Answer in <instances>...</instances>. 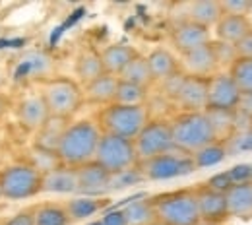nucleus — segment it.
<instances>
[{
  "mask_svg": "<svg viewBox=\"0 0 252 225\" xmlns=\"http://www.w3.org/2000/svg\"><path fill=\"white\" fill-rule=\"evenodd\" d=\"M101 140V130L94 119H82L70 123L64 130L59 144V158L64 167L78 169L95 160L97 144Z\"/></svg>",
  "mask_w": 252,
  "mask_h": 225,
  "instance_id": "obj_1",
  "label": "nucleus"
},
{
  "mask_svg": "<svg viewBox=\"0 0 252 225\" xmlns=\"http://www.w3.org/2000/svg\"><path fill=\"white\" fill-rule=\"evenodd\" d=\"M152 113L150 107H125L111 103L107 107H101L95 113V125L99 127L101 134H111L126 140H134L142 129L150 123Z\"/></svg>",
  "mask_w": 252,
  "mask_h": 225,
  "instance_id": "obj_2",
  "label": "nucleus"
},
{
  "mask_svg": "<svg viewBox=\"0 0 252 225\" xmlns=\"http://www.w3.org/2000/svg\"><path fill=\"white\" fill-rule=\"evenodd\" d=\"M173 146L183 154H196L198 150L218 142L212 125L206 117V111L200 113H177L169 119Z\"/></svg>",
  "mask_w": 252,
  "mask_h": 225,
  "instance_id": "obj_3",
  "label": "nucleus"
},
{
  "mask_svg": "<svg viewBox=\"0 0 252 225\" xmlns=\"http://www.w3.org/2000/svg\"><path fill=\"white\" fill-rule=\"evenodd\" d=\"M41 97L55 119L70 121L84 105V88L70 76H51L43 82Z\"/></svg>",
  "mask_w": 252,
  "mask_h": 225,
  "instance_id": "obj_4",
  "label": "nucleus"
},
{
  "mask_svg": "<svg viewBox=\"0 0 252 225\" xmlns=\"http://www.w3.org/2000/svg\"><path fill=\"white\" fill-rule=\"evenodd\" d=\"M152 200L156 222L159 225H198V204L194 189H179L158 194Z\"/></svg>",
  "mask_w": 252,
  "mask_h": 225,
  "instance_id": "obj_5",
  "label": "nucleus"
},
{
  "mask_svg": "<svg viewBox=\"0 0 252 225\" xmlns=\"http://www.w3.org/2000/svg\"><path fill=\"white\" fill-rule=\"evenodd\" d=\"M43 193V175L30 165L12 163L0 169V196L8 200H28Z\"/></svg>",
  "mask_w": 252,
  "mask_h": 225,
  "instance_id": "obj_6",
  "label": "nucleus"
},
{
  "mask_svg": "<svg viewBox=\"0 0 252 225\" xmlns=\"http://www.w3.org/2000/svg\"><path fill=\"white\" fill-rule=\"evenodd\" d=\"M94 161H97L101 167H105L111 175L138 167L140 163L136 156L134 140H126V138L111 136V134H101Z\"/></svg>",
  "mask_w": 252,
  "mask_h": 225,
  "instance_id": "obj_7",
  "label": "nucleus"
},
{
  "mask_svg": "<svg viewBox=\"0 0 252 225\" xmlns=\"http://www.w3.org/2000/svg\"><path fill=\"white\" fill-rule=\"evenodd\" d=\"M138 169L144 175V181H169L192 175L196 171V165L192 161V156L183 154L175 148L154 160L138 163Z\"/></svg>",
  "mask_w": 252,
  "mask_h": 225,
  "instance_id": "obj_8",
  "label": "nucleus"
},
{
  "mask_svg": "<svg viewBox=\"0 0 252 225\" xmlns=\"http://www.w3.org/2000/svg\"><path fill=\"white\" fill-rule=\"evenodd\" d=\"M134 148L140 163L175 150L169 119H150V123L134 138Z\"/></svg>",
  "mask_w": 252,
  "mask_h": 225,
  "instance_id": "obj_9",
  "label": "nucleus"
},
{
  "mask_svg": "<svg viewBox=\"0 0 252 225\" xmlns=\"http://www.w3.org/2000/svg\"><path fill=\"white\" fill-rule=\"evenodd\" d=\"M241 92L227 72H218L208 80V105L206 109L237 111L241 103Z\"/></svg>",
  "mask_w": 252,
  "mask_h": 225,
  "instance_id": "obj_10",
  "label": "nucleus"
},
{
  "mask_svg": "<svg viewBox=\"0 0 252 225\" xmlns=\"http://www.w3.org/2000/svg\"><path fill=\"white\" fill-rule=\"evenodd\" d=\"M196 193V204H198V216L202 224H216L225 225L229 218V210H227V200L225 194L210 191L204 183L194 187Z\"/></svg>",
  "mask_w": 252,
  "mask_h": 225,
  "instance_id": "obj_11",
  "label": "nucleus"
},
{
  "mask_svg": "<svg viewBox=\"0 0 252 225\" xmlns=\"http://www.w3.org/2000/svg\"><path fill=\"white\" fill-rule=\"evenodd\" d=\"M78 177V193L80 196L90 198H103V194L109 193L111 187V173L101 167L97 161H90L76 169Z\"/></svg>",
  "mask_w": 252,
  "mask_h": 225,
  "instance_id": "obj_12",
  "label": "nucleus"
},
{
  "mask_svg": "<svg viewBox=\"0 0 252 225\" xmlns=\"http://www.w3.org/2000/svg\"><path fill=\"white\" fill-rule=\"evenodd\" d=\"M179 63H181V72L185 76L210 80L212 76H216L220 72V66H218V61H216L212 43L202 45V47H198L194 51H189V53L181 55Z\"/></svg>",
  "mask_w": 252,
  "mask_h": 225,
  "instance_id": "obj_13",
  "label": "nucleus"
},
{
  "mask_svg": "<svg viewBox=\"0 0 252 225\" xmlns=\"http://www.w3.org/2000/svg\"><path fill=\"white\" fill-rule=\"evenodd\" d=\"M212 39H214L212 30L202 28V26L189 22V20L179 22L171 32V45L175 49V55H179V57L202 47V45L212 43Z\"/></svg>",
  "mask_w": 252,
  "mask_h": 225,
  "instance_id": "obj_14",
  "label": "nucleus"
},
{
  "mask_svg": "<svg viewBox=\"0 0 252 225\" xmlns=\"http://www.w3.org/2000/svg\"><path fill=\"white\" fill-rule=\"evenodd\" d=\"M179 111L177 113H200L206 111L208 105V80L185 76L183 86L173 103Z\"/></svg>",
  "mask_w": 252,
  "mask_h": 225,
  "instance_id": "obj_15",
  "label": "nucleus"
},
{
  "mask_svg": "<svg viewBox=\"0 0 252 225\" xmlns=\"http://www.w3.org/2000/svg\"><path fill=\"white\" fill-rule=\"evenodd\" d=\"M16 117H18L20 127L33 134L51 119L41 94H32V96L24 97L16 107Z\"/></svg>",
  "mask_w": 252,
  "mask_h": 225,
  "instance_id": "obj_16",
  "label": "nucleus"
},
{
  "mask_svg": "<svg viewBox=\"0 0 252 225\" xmlns=\"http://www.w3.org/2000/svg\"><path fill=\"white\" fill-rule=\"evenodd\" d=\"M53 57L47 55L45 51H32L28 55H24L20 61H18V66H16V72H14V78L16 80H49L51 72H53Z\"/></svg>",
  "mask_w": 252,
  "mask_h": 225,
  "instance_id": "obj_17",
  "label": "nucleus"
},
{
  "mask_svg": "<svg viewBox=\"0 0 252 225\" xmlns=\"http://www.w3.org/2000/svg\"><path fill=\"white\" fill-rule=\"evenodd\" d=\"M251 32H252V20L249 16H229V14H223L220 18V22L214 26L212 35H216L214 37L216 41L235 45L243 37H247Z\"/></svg>",
  "mask_w": 252,
  "mask_h": 225,
  "instance_id": "obj_18",
  "label": "nucleus"
},
{
  "mask_svg": "<svg viewBox=\"0 0 252 225\" xmlns=\"http://www.w3.org/2000/svg\"><path fill=\"white\" fill-rule=\"evenodd\" d=\"M117 86H119V78L111 76V74H101L99 78H95L94 82H90L88 86H84V103L95 105V107H107L115 101L117 94Z\"/></svg>",
  "mask_w": 252,
  "mask_h": 225,
  "instance_id": "obj_19",
  "label": "nucleus"
},
{
  "mask_svg": "<svg viewBox=\"0 0 252 225\" xmlns=\"http://www.w3.org/2000/svg\"><path fill=\"white\" fill-rule=\"evenodd\" d=\"M225 200H227L229 218L252 220V181L233 185L225 193Z\"/></svg>",
  "mask_w": 252,
  "mask_h": 225,
  "instance_id": "obj_20",
  "label": "nucleus"
},
{
  "mask_svg": "<svg viewBox=\"0 0 252 225\" xmlns=\"http://www.w3.org/2000/svg\"><path fill=\"white\" fill-rule=\"evenodd\" d=\"M148 66H150V72L154 76V82H163L175 74L181 72V63H179V55H175L171 49H165V47H158L154 49L148 57Z\"/></svg>",
  "mask_w": 252,
  "mask_h": 225,
  "instance_id": "obj_21",
  "label": "nucleus"
},
{
  "mask_svg": "<svg viewBox=\"0 0 252 225\" xmlns=\"http://www.w3.org/2000/svg\"><path fill=\"white\" fill-rule=\"evenodd\" d=\"M74 72H76V82L82 88L88 86L90 82H94L95 78H99L101 74H105L103 63H101V53L97 49H94V47L82 49L80 55L76 57Z\"/></svg>",
  "mask_w": 252,
  "mask_h": 225,
  "instance_id": "obj_22",
  "label": "nucleus"
},
{
  "mask_svg": "<svg viewBox=\"0 0 252 225\" xmlns=\"http://www.w3.org/2000/svg\"><path fill=\"white\" fill-rule=\"evenodd\" d=\"M101 53V63H103V70L111 76H117L126 68V64L138 55V51L128 45V43H113L109 47H105Z\"/></svg>",
  "mask_w": 252,
  "mask_h": 225,
  "instance_id": "obj_23",
  "label": "nucleus"
},
{
  "mask_svg": "<svg viewBox=\"0 0 252 225\" xmlns=\"http://www.w3.org/2000/svg\"><path fill=\"white\" fill-rule=\"evenodd\" d=\"M109 200L107 198H90V196H76L64 202V210L68 214L70 224L84 222L88 218H94L103 208H107Z\"/></svg>",
  "mask_w": 252,
  "mask_h": 225,
  "instance_id": "obj_24",
  "label": "nucleus"
},
{
  "mask_svg": "<svg viewBox=\"0 0 252 225\" xmlns=\"http://www.w3.org/2000/svg\"><path fill=\"white\" fill-rule=\"evenodd\" d=\"M223 16L220 0H194L187 6V18L189 22H194L202 28L214 30V26L220 22Z\"/></svg>",
  "mask_w": 252,
  "mask_h": 225,
  "instance_id": "obj_25",
  "label": "nucleus"
},
{
  "mask_svg": "<svg viewBox=\"0 0 252 225\" xmlns=\"http://www.w3.org/2000/svg\"><path fill=\"white\" fill-rule=\"evenodd\" d=\"M43 193L51 194H76L78 193V177L76 169L59 167L51 173L43 175Z\"/></svg>",
  "mask_w": 252,
  "mask_h": 225,
  "instance_id": "obj_26",
  "label": "nucleus"
},
{
  "mask_svg": "<svg viewBox=\"0 0 252 225\" xmlns=\"http://www.w3.org/2000/svg\"><path fill=\"white\" fill-rule=\"evenodd\" d=\"M68 125H70V121L51 117L41 129L35 132L33 146H35V148H41V150L57 152V150H59V144H61V138H63L64 130H66Z\"/></svg>",
  "mask_w": 252,
  "mask_h": 225,
  "instance_id": "obj_27",
  "label": "nucleus"
},
{
  "mask_svg": "<svg viewBox=\"0 0 252 225\" xmlns=\"http://www.w3.org/2000/svg\"><path fill=\"white\" fill-rule=\"evenodd\" d=\"M206 117L212 125L218 142H229L237 134V111H216L206 109Z\"/></svg>",
  "mask_w": 252,
  "mask_h": 225,
  "instance_id": "obj_28",
  "label": "nucleus"
},
{
  "mask_svg": "<svg viewBox=\"0 0 252 225\" xmlns=\"http://www.w3.org/2000/svg\"><path fill=\"white\" fill-rule=\"evenodd\" d=\"M119 80L121 82H128V84H134V86H140V88H146V90H152V86L156 84L154 82V76L150 72V66L144 55H136L126 68L119 74Z\"/></svg>",
  "mask_w": 252,
  "mask_h": 225,
  "instance_id": "obj_29",
  "label": "nucleus"
},
{
  "mask_svg": "<svg viewBox=\"0 0 252 225\" xmlns=\"http://www.w3.org/2000/svg\"><path fill=\"white\" fill-rule=\"evenodd\" d=\"M32 216L33 225H72L64 210V204H57V202H45V204L33 206Z\"/></svg>",
  "mask_w": 252,
  "mask_h": 225,
  "instance_id": "obj_30",
  "label": "nucleus"
},
{
  "mask_svg": "<svg viewBox=\"0 0 252 225\" xmlns=\"http://www.w3.org/2000/svg\"><path fill=\"white\" fill-rule=\"evenodd\" d=\"M148 101H150V90L119 80L113 103L125 105V107H144V105H148Z\"/></svg>",
  "mask_w": 252,
  "mask_h": 225,
  "instance_id": "obj_31",
  "label": "nucleus"
},
{
  "mask_svg": "<svg viewBox=\"0 0 252 225\" xmlns=\"http://www.w3.org/2000/svg\"><path fill=\"white\" fill-rule=\"evenodd\" d=\"M227 156H229L227 142H212L210 146H206V148L198 150L196 154H192V161H194L196 169H206V167L220 165Z\"/></svg>",
  "mask_w": 252,
  "mask_h": 225,
  "instance_id": "obj_32",
  "label": "nucleus"
},
{
  "mask_svg": "<svg viewBox=\"0 0 252 225\" xmlns=\"http://www.w3.org/2000/svg\"><path fill=\"white\" fill-rule=\"evenodd\" d=\"M227 74L239 88L241 96H252V59H237Z\"/></svg>",
  "mask_w": 252,
  "mask_h": 225,
  "instance_id": "obj_33",
  "label": "nucleus"
},
{
  "mask_svg": "<svg viewBox=\"0 0 252 225\" xmlns=\"http://www.w3.org/2000/svg\"><path fill=\"white\" fill-rule=\"evenodd\" d=\"M125 216L128 220V225H154L156 224V214H154V206L152 200H138V202H130L126 206Z\"/></svg>",
  "mask_w": 252,
  "mask_h": 225,
  "instance_id": "obj_34",
  "label": "nucleus"
},
{
  "mask_svg": "<svg viewBox=\"0 0 252 225\" xmlns=\"http://www.w3.org/2000/svg\"><path fill=\"white\" fill-rule=\"evenodd\" d=\"M30 165H33L41 175H45V173H51V171H55V169H59V167H63V163H61V158H59V154L57 152H49V150H41V148H35L33 146L32 152H30Z\"/></svg>",
  "mask_w": 252,
  "mask_h": 225,
  "instance_id": "obj_35",
  "label": "nucleus"
},
{
  "mask_svg": "<svg viewBox=\"0 0 252 225\" xmlns=\"http://www.w3.org/2000/svg\"><path fill=\"white\" fill-rule=\"evenodd\" d=\"M138 183H146L144 181V175L140 173L138 167H132V169H126V171L111 175V187H109V191H123V189L134 187Z\"/></svg>",
  "mask_w": 252,
  "mask_h": 225,
  "instance_id": "obj_36",
  "label": "nucleus"
},
{
  "mask_svg": "<svg viewBox=\"0 0 252 225\" xmlns=\"http://www.w3.org/2000/svg\"><path fill=\"white\" fill-rule=\"evenodd\" d=\"M212 49H214V55H216V61L220 66V72H227L229 66L237 61V55H235V47L229 45V43H221L212 39Z\"/></svg>",
  "mask_w": 252,
  "mask_h": 225,
  "instance_id": "obj_37",
  "label": "nucleus"
},
{
  "mask_svg": "<svg viewBox=\"0 0 252 225\" xmlns=\"http://www.w3.org/2000/svg\"><path fill=\"white\" fill-rule=\"evenodd\" d=\"M183 80H185V74L179 72V74H175V76H171V78H167V80H163V82H158L159 86H161V96L165 97L167 101L175 103L177 94H179V90H181V86H183Z\"/></svg>",
  "mask_w": 252,
  "mask_h": 225,
  "instance_id": "obj_38",
  "label": "nucleus"
},
{
  "mask_svg": "<svg viewBox=\"0 0 252 225\" xmlns=\"http://www.w3.org/2000/svg\"><path fill=\"white\" fill-rule=\"evenodd\" d=\"M221 12L229 16H249L251 0H220Z\"/></svg>",
  "mask_w": 252,
  "mask_h": 225,
  "instance_id": "obj_39",
  "label": "nucleus"
},
{
  "mask_svg": "<svg viewBox=\"0 0 252 225\" xmlns=\"http://www.w3.org/2000/svg\"><path fill=\"white\" fill-rule=\"evenodd\" d=\"M210 191H216V193H221L225 194L231 187H233V181H231V177H229V173L227 171H223V173H218V175H214V177H210L206 183H204Z\"/></svg>",
  "mask_w": 252,
  "mask_h": 225,
  "instance_id": "obj_40",
  "label": "nucleus"
},
{
  "mask_svg": "<svg viewBox=\"0 0 252 225\" xmlns=\"http://www.w3.org/2000/svg\"><path fill=\"white\" fill-rule=\"evenodd\" d=\"M227 173H229L233 185H237V183H249V181H252V163H239V165L231 167Z\"/></svg>",
  "mask_w": 252,
  "mask_h": 225,
  "instance_id": "obj_41",
  "label": "nucleus"
},
{
  "mask_svg": "<svg viewBox=\"0 0 252 225\" xmlns=\"http://www.w3.org/2000/svg\"><path fill=\"white\" fill-rule=\"evenodd\" d=\"M233 47H235L237 59H252V32L247 37H243L239 43H235Z\"/></svg>",
  "mask_w": 252,
  "mask_h": 225,
  "instance_id": "obj_42",
  "label": "nucleus"
},
{
  "mask_svg": "<svg viewBox=\"0 0 252 225\" xmlns=\"http://www.w3.org/2000/svg\"><path fill=\"white\" fill-rule=\"evenodd\" d=\"M2 225H33L32 208H30V210H22V212L14 214L12 218H8Z\"/></svg>",
  "mask_w": 252,
  "mask_h": 225,
  "instance_id": "obj_43",
  "label": "nucleus"
},
{
  "mask_svg": "<svg viewBox=\"0 0 252 225\" xmlns=\"http://www.w3.org/2000/svg\"><path fill=\"white\" fill-rule=\"evenodd\" d=\"M103 225H128L125 212L123 210H113V212H107L103 218H101Z\"/></svg>",
  "mask_w": 252,
  "mask_h": 225,
  "instance_id": "obj_44",
  "label": "nucleus"
},
{
  "mask_svg": "<svg viewBox=\"0 0 252 225\" xmlns=\"http://www.w3.org/2000/svg\"><path fill=\"white\" fill-rule=\"evenodd\" d=\"M237 111H241L243 115H247V117L252 119V96L241 97V103H239V109Z\"/></svg>",
  "mask_w": 252,
  "mask_h": 225,
  "instance_id": "obj_45",
  "label": "nucleus"
},
{
  "mask_svg": "<svg viewBox=\"0 0 252 225\" xmlns=\"http://www.w3.org/2000/svg\"><path fill=\"white\" fill-rule=\"evenodd\" d=\"M10 107H12V101L4 94H0V119H4V115L10 111Z\"/></svg>",
  "mask_w": 252,
  "mask_h": 225,
  "instance_id": "obj_46",
  "label": "nucleus"
},
{
  "mask_svg": "<svg viewBox=\"0 0 252 225\" xmlns=\"http://www.w3.org/2000/svg\"><path fill=\"white\" fill-rule=\"evenodd\" d=\"M4 84H6V76H4V72H0V90H2Z\"/></svg>",
  "mask_w": 252,
  "mask_h": 225,
  "instance_id": "obj_47",
  "label": "nucleus"
},
{
  "mask_svg": "<svg viewBox=\"0 0 252 225\" xmlns=\"http://www.w3.org/2000/svg\"><path fill=\"white\" fill-rule=\"evenodd\" d=\"M86 225H103V222H101V220H94V222H90V224H86Z\"/></svg>",
  "mask_w": 252,
  "mask_h": 225,
  "instance_id": "obj_48",
  "label": "nucleus"
},
{
  "mask_svg": "<svg viewBox=\"0 0 252 225\" xmlns=\"http://www.w3.org/2000/svg\"><path fill=\"white\" fill-rule=\"evenodd\" d=\"M249 18L252 20V0H251V6H249Z\"/></svg>",
  "mask_w": 252,
  "mask_h": 225,
  "instance_id": "obj_49",
  "label": "nucleus"
},
{
  "mask_svg": "<svg viewBox=\"0 0 252 225\" xmlns=\"http://www.w3.org/2000/svg\"><path fill=\"white\" fill-rule=\"evenodd\" d=\"M198 225H216V224H202V222H200Z\"/></svg>",
  "mask_w": 252,
  "mask_h": 225,
  "instance_id": "obj_50",
  "label": "nucleus"
},
{
  "mask_svg": "<svg viewBox=\"0 0 252 225\" xmlns=\"http://www.w3.org/2000/svg\"><path fill=\"white\" fill-rule=\"evenodd\" d=\"M249 132H251V134H252V123H251V130H249Z\"/></svg>",
  "mask_w": 252,
  "mask_h": 225,
  "instance_id": "obj_51",
  "label": "nucleus"
},
{
  "mask_svg": "<svg viewBox=\"0 0 252 225\" xmlns=\"http://www.w3.org/2000/svg\"><path fill=\"white\" fill-rule=\"evenodd\" d=\"M0 198H2V196H0Z\"/></svg>",
  "mask_w": 252,
  "mask_h": 225,
  "instance_id": "obj_52",
  "label": "nucleus"
}]
</instances>
